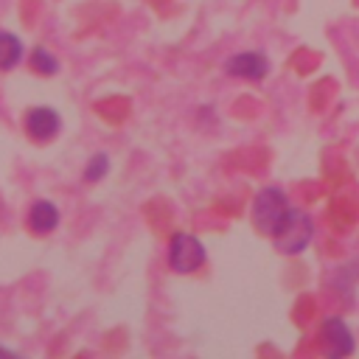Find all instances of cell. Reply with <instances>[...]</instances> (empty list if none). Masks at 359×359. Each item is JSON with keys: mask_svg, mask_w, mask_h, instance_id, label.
Here are the masks:
<instances>
[{"mask_svg": "<svg viewBox=\"0 0 359 359\" xmlns=\"http://www.w3.org/2000/svg\"><path fill=\"white\" fill-rule=\"evenodd\" d=\"M314 238V222L309 213L297 210V208H289L286 216L280 219V224L275 227L272 233V244L278 252L283 255H297L303 252Z\"/></svg>", "mask_w": 359, "mask_h": 359, "instance_id": "6da1fadb", "label": "cell"}, {"mask_svg": "<svg viewBox=\"0 0 359 359\" xmlns=\"http://www.w3.org/2000/svg\"><path fill=\"white\" fill-rule=\"evenodd\" d=\"M107 171H109V157L98 151V154L90 157V163H87V168H84V180H87V182H98Z\"/></svg>", "mask_w": 359, "mask_h": 359, "instance_id": "30bf717a", "label": "cell"}, {"mask_svg": "<svg viewBox=\"0 0 359 359\" xmlns=\"http://www.w3.org/2000/svg\"><path fill=\"white\" fill-rule=\"evenodd\" d=\"M31 67H34L36 73H42V76H53V73H59V59H56L48 48L36 45L34 53H31Z\"/></svg>", "mask_w": 359, "mask_h": 359, "instance_id": "9c48e42d", "label": "cell"}, {"mask_svg": "<svg viewBox=\"0 0 359 359\" xmlns=\"http://www.w3.org/2000/svg\"><path fill=\"white\" fill-rule=\"evenodd\" d=\"M0 353H6V356H17V353H14L11 348H0Z\"/></svg>", "mask_w": 359, "mask_h": 359, "instance_id": "8fae6325", "label": "cell"}, {"mask_svg": "<svg viewBox=\"0 0 359 359\" xmlns=\"http://www.w3.org/2000/svg\"><path fill=\"white\" fill-rule=\"evenodd\" d=\"M205 264V247L191 233H174L168 241V266L180 275L196 272Z\"/></svg>", "mask_w": 359, "mask_h": 359, "instance_id": "3957f363", "label": "cell"}, {"mask_svg": "<svg viewBox=\"0 0 359 359\" xmlns=\"http://www.w3.org/2000/svg\"><path fill=\"white\" fill-rule=\"evenodd\" d=\"M25 222H28V230H31V233L45 236V233L56 230V224H59V210H56L53 202L36 199V202L28 208V219H25Z\"/></svg>", "mask_w": 359, "mask_h": 359, "instance_id": "52a82bcc", "label": "cell"}, {"mask_svg": "<svg viewBox=\"0 0 359 359\" xmlns=\"http://www.w3.org/2000/svg\"><path fill=\"white\" fill-rule=\"evenodd\" d=\"M224 70L236 79H247V81H261L269 73V59L258 50H247V53H236L224 62Z\"/></svg>", "mask_w": 359, "mask_h": 359, "instance_id": "5b68a950", "label": "cell"}, {"mask_svg": "<svg viewBox=\"0 0 359 359\" xmlns=\"http://www.w3.org/2000/svg\"><path fill=\"white\" fill-rule=\"evenodd\" d=\"M320 339H323V348H325V353H328L331 359H339V356L353 353V334H351V328H348L342 320H337V317H331V320L323 323Z\"/></svg>", "mask_w": 359, "mask_h": 359, "instance_id": "277c9868", "label": "cell"}, {"mask_svg": "<svg viewBox=\"0 0 359 359\" xmlns=\"http://www.w3.org/2000/svg\"><path fill=\"white\" fill-rule=\"evenodd\" d=\"M62 129V118L50 107H31L25 112V132L34 140H50Z\"/></svg>", "mask_w": 359, "mask_h": 359, "instance_id": "8992f818", "label": "cell"}, {"mask_svg": "<svg viewBox=\"0 0 359 359\" xmlns=\"http://www.w3.org/2000/svg\"><path fill=\"white\" fill-rule=\"evenodd\" d=\"M22 59V39L11 31H0V70L17 67Z\"/></svg>", "mask_w": 359, "mask_h": 359, "instance_id": "ba28073f", "label": "cell"}, {"mask_svg": "<svg viewBox=\"0 0 359 359\" xmlns=\"http://www.w3.org/2000/svg\"><path fill=\"white\" fill-rule=\"evenodd\" d=\"M286 210H289L286 191H280L275 185L261 188L252 199V224H255V230L264 233V236H272L275 227L280 224V219L286 216Z\"/></svg>", "mask_w": 359, "mask_h": 359, "instance_id": "7a4b0ae2", "label": "cell"}]
</instances>
